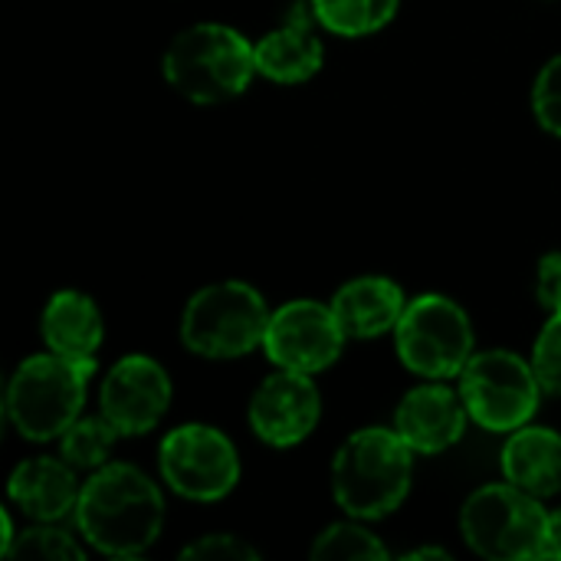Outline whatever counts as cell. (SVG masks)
Instances as JSON below:
<instances>
[{"label":"cell","mask_w":561,"mask_h":561,"mask_svg":"<svg viewBox=\"0 0 561 561\" xmlns=\"http://www.w3.org/2000/svg\"><path fill=\"white\" fill-rule=\"evenodd\" d=\"M72 519L89 549L112 559H135L164 529V496L138 467L105 463L82 483Z\"/></svg>","instance_id":"1"},{"label":"cell","mask_w":561,"mask_h":561,"mask_svg":"<svg viewBox=\"0 0 561 561\" xmlns=\"http://www.w3.org/2000/svg\"><path fill=\"white\" fill-rule=\"evenodd\" d=\"M414 457L394 427L355 431L332 460V496L342 513L365 523L398 513L411 493Z\"/></svg>","instance_id":"2"},{"label":"cell","mask_w":561,"mask_h":561,"mask_svg":"<svg viewBox=\"0 0 561 561\" xmlns=\"http://www.w3.org/2000/svg\"><path fill=\"white\" fill-rule=\"evenodd\" d=\"M161 72L174 92L197 105H217L250 89L256 69V43L227 23H194L181 30L161 59Z\"/></svg>","instance_id":"3"},{"label":"cell","mask_w":561,"mask_h":561,"mask_svg":"<svg viewBox=\"0 0 561 561\" xmlns=\"http://www.w3.org/2000/svg\"><path fill=\"white\" fill-rule=\"evenodd\" d=\"M95 368L76 365L62 355H30L7 381V417L26 440L46 444L69 431L82 417L85 391Z\"/></svg>","instance_id":"4"},{"label":"cell","mask_w":561,"mask_h":561,"mask_svg":"<svg viewBox=\"0 0 561 561\" xmlns=\"http://www.w3.org/2000/svg\"><path fill=\"white\" fill-rule=\"evenodd\" d=\"M273 309L263 293L240 279H224L197 289L181 316V342L197 358L230 362L256 352L266 339Z\"/></svg>","instance_id":"5"},{"label":"cell","mask_w":561,"mask_h":561,"mask_svg":"<svg viewBox=\"0 0 561 561\" xmlns=\"http://www.w3.org/2000/svg\"><path fill=\"white\" fill-rule=\"evenodd\" d=\"M549 510L526 490L503 483H486L460 510L463 542L490 561L542 559Z\"/></svg>","instance_id":"6"},{"label":"cell","mask_w":561,"mask_h":561,"mask_svg":"<svg viewBox=\"0 0 561 561\" xmlns=\"http://www.w3.org/2000/svg\"><path fill=\"white\" fill-rule=\"evenodd\" d=\"M398 355L408 371L427 381L460 378L473 352V322L467 309L440 293H424L408 302L394 329Z\"/></svg>","instance_id":"7"},{"label":"cell","mask_w":561,"mask_h":561,"mask_svg":"<svg viewBox=\"0 0 561 561\" xmlns=\"http://www.w3.org/2000/svg\"><path fill=\"white\" fill-rule=\"evenodd\" d=\"M460 394L477 427L513 434L536 417L546 391L533 362L510 348H490L477 352L460 371Z\"/></svg>","instance_id":"8"},{"label":"cell","mask_w":561,"mask_h":561,"mask_svg":"<svg viewBox=\"0 0 561 561\" xmlns=\"http://www.w3.org/2000/svg\"><path fill=\"white\" fill-rule=\"evenodd\" d=\"M161 480L191 503H217L240 483V454L233 440L210 424H181L158 447Z\"/></svg>","instance_id":"9"},{"label":"cell","mask_w":561,"mask_h":561,"mask_svg":"<svg viewBox=\"0 0 561 561\" xmlns=\"http://www.w3.org/2000/svg\"><path fill=\"white\" fill-rule=\"evenodd\" d=\"M345 329L332 309V302L316 299H293L279 309H273L263 352L276 368L319 375L332 368L342 358L345 348Z\"/></svg>","instance_id":"10"},{"label":"cell","mask_w":561,"mask_h":561,"mask_svg":"<svg viewBox=\"0 0 561 561\" xmlns=\"http://www.w3.org/2000/svg\"><path fill=\"white\" fill-rule=\"evenodd\" d=\"M171 378L154 358L125 355L102 378L99 411L122 437H141L161 424L171 408Z\"/></svg>","instance_id":"11"},{"label":"cell","mask_w":561,"mask_h":561,"mask_svg":"<svg viewBox=\"0 0 561 561\" xmlns=\"http://www.w3.org/2000/svg\"><path fill=\"white\" fill-rule=\"evenodd\" d=\"M322 417V394L312 375L302 371H273L263 378L250 398L247 421L250 431L270 447H296L302 444Z\"/></svg>","instance_id":"12"},{"label":"cell","mask_w":561,"mask_h":561,"mask_svg":"<svg viewBox=\"0 0 561 561\" xmlns=\"http://www.w3.org/2000/svg\"><path fill=\"white\" fill-rule=\"evenodd\" d=\"M467 424L470 411L463 404V394L460 388L454 391L447 381H427L411 388L394 411V431L421 457H434L460 444Z\"/></svg>","instance_id":"13"},{"label":"cell","mask_w":561,"mask_h":561,"mask_svg":"<svg viewBox=\"0 0 561 561\" xmlns=\"http://www.w3.org/2000/svg\"><path fill=\"white\" fill-rule=\"evenodd\" d=\"M79 480L76 467L66 457H30L16 463L7 483V496L13 506L23 510L33 523H59L76 513L79 503Z\"/></svg>","instance_id":"14"},{"label":"cell","mask_w":561,"mask_h":561,"mask_svg":"<svg viewBox=\"0 0 561 561\" xmlns=\"http://www.w3.org/2000/svg\"><path fill=\"white\" fill-rule=\"evenodd\" d=\"M312 23H316V13H312V3H306V7H296V13H289L276 30H270L256 43L260 76H266L270 82H283V85L312 79L325 59L322 39L316 36Z\"/></svg>","instance_id":"15"},{"label":"cell","mask_w":561,"mask_h":561,"mask_svg":"<svg viewBox=\"0 0 561 561\" xmlns=\"http://www.w3.org/2000/svg\"><path fill=\"white\" fill-rule=\"evenodd\" d=\"M39 332L43 342L53 355H62L76 365L95 368L102 339H105V322L99 306L79 293V289H59L49 296L39 316Z\"/></svg>","instance_id":"16"},{"label":"cell","mask_w":561,"mask_h":561,"mask_svg":"<svg viewBox=\"0 0 561 561\" xmlns=\"http://www.w3.org/2000/svg\"><path fill=\"white\" fill-rule=\"evenodd\" d=\"M408 302L404 289L388 276H355L332 296V309L348 339H378L394 332Z\"/></svg>","instance_id":"17"},{"label":"cell","mask_w":561,"mask_h":561,"mask_svg":"<svg viewBox=\"0 0 561 561\" xmlns=\"http://www.w3.org/2000/svg\"><path fill=\"white\" fill-rule=\"evenodd\" d=\"M503 480L526 490L536 500L561 493V434L552 427L523 424L506 434L503 444Z\"/></svg>","instance_id":"18"},{"label":"cell","mask_w":561,"mask_h":561,"mask_svg":"<svg viewBox=\"0 0 561 561\" xmlns=\"http://www.w3.org/2000/svg\"><path fill=\"white\" fill-rule=\"evenodd\" d=\"M316 23L335 36H371L385 30L401 0H309Z\"/></svg>","instance_id":"19"},{"label":"cell","mask_w":561,"mask_h":561,"mask_svg":"<svg viewBox=\"0 0 561 561\" xmlns=\"http://www.w3.org/2000/svg\"><path fill=\"white\" fill-rule=\"evenodd\" d=\"M118 437L122 434L102 411L95 417H76L59 437V457H66L76 470H99L108 463Z\"/></svg>","instance_id":"20"},{"label":"cell","mask_w":561,"mask_h":561,"mask_svg":"<svg viewBox=\"0 0 561 561\" xmlns=\"http://www.w3.org/2000/svg\"><path fill=\"white\" fill-rule=\"evenodd\" d=\"M312 559L329 561H375L388 559L385 542L365 526V519H352L348 523H332L329 529H322L312 542Z\"/></svg>","instance_id":"21"},{"label":"cell","mask_w":561,"mask_h":561,"mask_svg":"<svg viewBox=\"0 0 561 561\" xmlns=\"http://www.w3.org/2000/svg\"><path fill=\"white\" fill-rule=\"evenodd\" d=\"M7 559H43V561H79L85 559V549L56 523H36L33 529L20 533L13 546L7 549Z\"/></svg>","instance_id":"22"},{"label":"cell","mask_w":561,"mask_h":561,"mask_svg":"<svg viewBox=\"0 0 561 561\" xmlns=\"http://www.w3.org/2000/svg\"><path fill=\"white\" fill-rule=\"evenodd\" d=\"M533 112L549 135L561 138V53L539 69L533 82Z\"/></svg>","instance_id":"23"},{"label":"cell","mask_w":561,"mask_h":561,"mask_svg":"<svg viewBox=\"0 0 561 561\" xmlns=\"http://www.w3.org/2000/svg\"><path fill=\"white\" fill-rule=\"evenodd\" d=\"M529 362H533V368H536V375L542 381V391L561 398V312L549 316V322L536 335Z\"/></svg>","instance_id":"24"},{"label":"cell","mask_w":561,"mask_h":561,"mask_svg":"<svg viewBox=\"0 0 561 561\" xmlns=\"http://www.w3.org/2000/svg\"><path fill=\"white\" fill-rule=\"evenodd\" d=\"M181 559L187 561H256L260 552L243 542L240 536L230 533H214V536H201L197 542L181 549Z\"/></svg>","instance_id":"25"},{"label":"cell","mask_w":561,"mask_h":561,"mask_svg":"<svg viewBox=\"0 0 561 561\" xmlns=\"http://www.w3.org/2000/svg\"><path fill=\"white\" fill-rule=\"evenodd\" d=\"M536 299L539 306L556 316L561 312V250H552L539 260V270H536Z\"/></svg>","instance_id":"26"},{"label":"cell","mask_w":561,"mask_h":561,"mask_svg":"<svg viewBox=\"0 0 561 561\" xmlns=\"http://www.w3.org/2000/svg\"><path fill=\"white\" fill-rule=\"evenodd\" d=\"M542 559H561V506L556 513H549V526H546V549Z\"/></svg>","instance_id":"27"},{"label":"cell","mask_w":561,"mask_h":561,"mask_svg":"<svg viewBox=\"0 0 561 561\" xmlns=\"http://www.w3.org/2000/svg\"><path fill=\"white\" fill-rule=\"evenodd\" d=\"M404 559H450V552H447V549H431V546H424V549L408 552Z\"/></svg>","instance_id":"28"}]
</instances>
